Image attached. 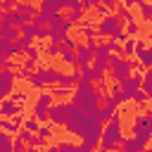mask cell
Returning <instances> with one entry per match:
<instances>
[{
  "label": "cell",
  "mask_w": 152,
  "mask_h": 152,
  "mask_svg": "<svg viewBox=\"0 0 152 152\" xmlns=\"http://www.w3.org/2000/svg\"><path fill=\"white\" fill-rule=\"evenodd\" d=\"M124 31H126V36L133 38V36L140 31V26H138V21H126V24H124Z\"/></svg>",
  "instance_id": "33"
},
{
  "label": "cell",
  "mask_w": 152,
  "mask_h": 152,
  "mask_svg": "<svg viewBox=\"0 0 152 152\" xmlns=\"http://www.w3.org/2000/svg\"><path fill=\"white\" fill-rule=\"evenodd\" d=\"M97 152H107V150H102V147H97Z\"/></svg>",
  "instance_id": "54"
},
{
  "label": "cell",
  "mask_w": 152,
  "mask_h": 152,
  "mask_svg": "<svg viewBox=\"0 0 152 152\" xmlns=\"http://www.w3.org/2000/svg\"><path fill=\"white\" fill-rule=\"evenodd\" d=\"M112 57V50H109V43H100L95 48V59H109Z\"/></svg>",
  "instance_id": "24"
},
{
  "label": "cell",
  "mask_w": 152,
  "mask_h": 152,
  "mask_svg": "<svg viewBox=\"0 0 152 152\" xmlns=\"http://www.w3.org/2000/svg\"><path fill=\"white\" fill-rule=\"evenodd\" d=\"M59 76H62V71H57V69L38 66V69L28 76V83L40 90V88H45V86H59Z\"/></svg>",
  "instance_id": "6"
},
{
  "label": "cell",
  "mask_w": 152,
  "mask_h": 152,
  "mask_svg": "<svg viewBox=\"0 0 152 152\" xmlns=\"http://www.w3.org/2000/svg\"><path fill=\"white\" fill-rule=\"evenodd\" d=\"M0 36L10 38V40H17L21 36V28H17V26H0Z\"/></svg>",
  "instance_id": "22"
},
{
  "label": "cell",
  "mask_w": 152,
  "mask_h": 152,
  "mask_svg": "<svg viewBox=\"0 0 152 152\" xmlns=\"http://www.w3.org/2000/svg\"><path fill=\"white\" fill-rule=\"evenodd\" d=\"M93 62H95V52H93L88 45H81V43H78V48H76V69L83 71V69L93 66Z\"/></svg>",
  "instance_id": "9"
},
{
  "label": "cell",
  "mask_w": 152,
  "mask_h": 152,
  "mask_svg": "<svg viewBox=\"0 0 152 152\" xmlns=\"http://www.w3.org/2000/svg\"><path fill=\"white\" fill-rule=\"evenodd\" d=\"M0 114H2V119L24 114V104H17L14 100H2V104H0Z\"/></svg>",
  "instance_id": "15"
},
{
  "label": "cell",
  "mask_w": 152,
  "mask_h": 152,
  "mask_svg": "<svg viewBox=\"0 0 152 152\" xmlns=\"http://www.w3.org/2000/svg\"><path fill=\"white\" fill-rule=\"evenodd\" d=\"M36 133H31V131H19V138L24 140V142H31V138H33Z\"/></svg>",
  "instance_id": "49"
},
{
  "label": "cell",
  "mask_w": 152,
  "mask_h": 152,
  "mask_svg": "<svg viewBox=\"0 0 152 152\" xmlns=\"http://www.w3.org/2000/svg\"><path fill=\"white\" fill-rule=\"evenodd\" d=\"M48 152H78V145H74V142H69V140H62V142L48 147Z\"/></svg>",
  "instance_id": "20"
},
{
  "label": "cell",
  "mask_w": 152,
  "mask_h": 152,
  "mask_svg": "<svg viewBox=\"0 0 152 152\" xmlns=\"http://www.w3.org/2000/svg\"><path fill=\"white\" fill-rule=\"evenodd\" d=\"M14 152H26V142H24L19 135L14 138Z\"/></svg>",
  "instance_id": "47"
},
{
  "label": "cell",
  "mask_w": 152,
  "mask_h": 152,
  "mask_svg": "<svg viewBox=\"0 0 152 152\" xmlns=\"http://www.w3.org/2000/svg\"><path fill=\"white\" fill-rule=\"evenodd\" d=\"M131 131H133V138H138L142 145H147L152 140V112L135 114L131 119Z\"/></svg>",
  "instance_id": "4"
},
{
  "label": "cell",
  "mask_w": 152,
  "mask_h": 152,
  "mask_svg": "<svg viewBox=\"0 0 152 152\" xmlns=\"http://www.w3.org/2000/svg\"><path fill=\"white\" fill-rule=\"evenodd\" d=\"M138 7H140V14H142V19L152 24V5H150L147 0H142V2L138 5Z\"/></svg>",
  "instance_id": "29"
},
{
  "label": "cell",
  "mask_w": 152,
  "mask_h": 152,
  "mask_svg": "<svg viewBox=\"0 0 152 152\" xmlns=\"http://www.w3.org/2000/svg\"><path fill=\"white\" fill-rule=\"evenodd\" d=\"M14 81H17V74L14 71H7V69L0 71V97L2 100H10L12 88H14Z\"/></svg>",
  "instance_id": "10"
},
{
  "label": "cell",
  "mask_w": 152,
  "mask_h": 152,
  "mask_svg": "<svg viewBox=\"0 0 152 152\" xmlns=\"http://www.w3.org/2000/svg\"><path fill=\"white\" fill-rule=\"evenodd\" d=\"M59 59H62L64 64H69V66H74V69H76V52H64Z\"/></svg>",
  "instance_id": "41"
},
{
  "label": "cell",
  "mask_w": 152,
  "mask_h": 152,
  "mask_svg": "<svg viewBox=\"0 0 152 152\" xmlns=\"http://www.w3.org/2000/svg\"><path fill=\"white\" fill-rule=\"evenodd\" d=\"M83 14H86V7H81V10H69L66 19H69L71 24H81V21H83Z\"/></svg>",
  "instance_id": "25"
},
{
  "label": "cell",
  "mask_w": 152,
  "mask_h": 152,
  "mask_svg": "<svg viewBox=\"0 0 152 152\" xmlns=\"http://www.w3.org/2000/svg\"><path fill=\"white\" fill-rule=\"evenodd\" d=\"M19 126H24V114H17L14 116V121H10V119H0V128L5 131V133H17L19 131Z\"/></svg>",
  "instance_id": "16"
},
{
  "label": "cell",
  "mask_w": 152,
  "mask_h": 152,
  "mask_svg": "<svg viewBox=\"0 0 152 152\" xmlns=\"http://www.w3.org/2000/svg\"><path fill=\"white\" fill-rule=\"evenodd\" d=\"M14 55V40L0 36V59H10Z\"/></svg>",
  "instance_id": "18"
},
{
  "label": "cell",
  "mask_w": 152,
  "mask_h": 152,
  "mask_svg": "<svg viewBox=\"0 0 152 152\" xmlns=\"http://www.w3.org/2000/svg\"><path fill=\"white\" fill-rule=\"evenodd\" d=\"M114 14H116L121 21H133V14H131V10H128V7H119Z\"/></svg>",
  "instance_id": "32"
},
{
  "label": "cell",
  "mask_w": 152,
  "mask_h": 152,
  "mask_svg": "<svg viewBox=\"0 0 152 152\" xmlns=\"http://www.w3.org/2000/svg\"><path fill=\"white\" fill-rule=\"evenodd\" d=\"M124 138H126V135H124V126H121V114H116L109 124H104L100 147H102V150H107V152H116V150H121Z\"/></svg>",
  "instance_id": "3"
},
{
  "label": "cell",
  "mask_w": 152,
  "mask_h": 152,
  "mask_svg": "<svg viewBox=\"0 0 152 152\" xmlns=\"http://www.w3.org/2000/svg\"><path fill=\"white\" fill-rule=\"evenodd\" d=\"M86 45H88V48H90V50H93V52H95V48H97V45H100V43H97V40H95V38H88V43H86Z\"/></svg>",
  "instance_id": "50"
},
{
  "label": "cell",
  "mask_w": 152,
  "mask_h": 152,
  "mask_svg": "<svg viewBox=\"0 0 152 152\" xmlns=\"http://www.w3.org/2000/svg\"><path fill=\"white\" fill-rule=\"evenodd\" d=\"M128 100H131V97H128V95L121 90V86H114L112 95H107V97L102 100V104H104V107H109V109H116L121 102H128Z\"/></svg>",
  "instance_id": "12"
},
{
  "label": "cell",
  "mask_w": 152,
  "mask_h": 152,
  "mask_svg": "<svg viewBox=\"0 0 152 152\" xmlns=\"http://www.w3.org/2000/svg\"><path fill=\"white\" fill-rule=\"evenodd\" d=\"M33 45V38H26V36H19L14 40V55H26V50Z\"/></svg>",
  "instance_id": "19"
},
{
  "label": "cell",
  "mask_w": 152,
  "mask_h": 152,
  "mask_svg": "<svg viewBox=\"0 0 152 152\" xmlns=\"http://www.w3.org/2000/svg\"><path fill=\"white\" fill-rule=\"evenodd\" d=\"M26 152H38V147H26Z\"/></svg>",
  "instance_id": "53"
},
{
  "label": "cell",
  "mask_w": 152,
  "mask_h": 152,
  "mask_svg": "<svg viewBox=\"0 0 152 152\" xmlns=\"http://www.w3.org/2000/svg\"><path fill=\"white\" fill-rule=\"evenodd\" d=\"M17 14H21V17H26L28 21H33L36 17H38V12H40V7L36 5V2H31V0H19L17 2V10H14Z\"/></svg>",
  "instance_id": "11"
},
{
  "label": "cell",
  "mask_w": 152,
  "mask_h": 152,
  "mask_svg": "<svg viewBox=\"0 0 152 152\" xmlns=\"http://www.w3.org/2000/svg\"><path fill=\"white\" fill-rule=\"evenodd\" d=\"M119 86H121V90L133 100V95L142 88V76H135V74H133V76H128V78H126L124 83H119Z\"/></svg>",
  "instance_id": "14"
},
{
  "label": "cell",
  "mask_w": 152,
  "mask_h": 152,
  "mask_svg": "<svg viewBox=\"0 0 152 152\" xmlns=\"http://www.w3.org/2000/svg\"><path fill=\"white\" fill-rule=\"evenodd\" d=\"M135 55H138V62H140L142 66L152 69V48H142V50H138Z\"/></svg>",
  "instance_id": "21"
},
{
  "label": "cell",
  "mask_w": 152,
  "mask_h": 152,
  "mask_svg": "<svg viewBox=\"0 0 152 152\" xmlns=\"http://www.w3.org/2000/svg\"><path fill=\"white\" fill-rule=\"evenodd\" d=\"M10 100H14L17 104H26V100H28V95H26V90H14V93L10 95Z\"/></svg>",
  "instance_id": "31"
},
{
  "label": "cell",
  "mask_w": 152,
  "mask_h": 152,
  "mask_svg": "<svg viewBox=\"0 0 152 152\" xmlns=\"http://www.w3.org/2000/svg\"><path fill=\"white\" fill-rule=\"evenodd\" d=\"M147 150V145H142L138 138H124V142H121V150L119 152H145Z\"/></svg>",
  "instance_id": "17"
},
{
  "label": "cell",
  "mask_w": 152,
  "mask_h": 152,
  "mask_svg": "<svg viewBox=\"0 0 152 152\" xmlns=\"http://www.w3.org/2000/svg\"><path fill=\"white\" fill-rule=\"evenodd\" d=\"M36 33H38V26L31 21V24H26L24 28H21V36H26V38H36Z\"/></svg>",
  "instance_id": "34"
},
{
  "label": "cell",
  "mask_w": 152,
  "mask_h": 152,
  "mask_svg": "<svg viewBox=\"0 0 152 152\" xmlns=\"http://www.w3.org/2000/svg\"><path fill=\"white\" fill-rule=\"evenodd\" d=\"M109 43V50H112V55H124V43H119V40H107Z\"/></svg>",
  "instance_id": "38"
},
{
  "label": "cell",
  "mask_w": 152,
  "mask_h": 152,
  "mask_svg": "<svg viewBox=\"0 0 152 152\" xmlns=\"http://www.w3.org/2000/svg\"><path fill=\"white\" fill-rule=\"evenodd\" d=\"M38 7H40V12H45V14H62V10H66V2L64 0H38Z\"/></svg>",
  "instance_id": "13"
},
{
  "label": "cell",
  "mask_w": 152,
  "mask_h": 152,
  "mask_svg": "<svg viewBox=\"0 0 152 152\" xmlns=\"http://www.w3.org/2000/svg\"><path fill=\"white\" fill-rule=\"evenodd\" d=\"M100 102H102V93L95 88V83L88 81V78H81L78 86H76V93L71 95V104L76 109L86 112V114H93L95 109L102 107Z\"/></svg>",
  "instance_id": "2"
},
{
  "label": "cell",
  "mask_w": 152,
  "mask_h": 152,
  "mask_svg": "<svg viewBox=\"0 0 152 152\" xmlns=\"http://www.w3.org/2000/svg\"><path fill=\"white\" fill-rule=\"evenodd\" d=\"M0 66H2V69H7V71H12V69H19V64H14L12 59H0Z\"/></svg>",
  "instance_id": "46"
},
{
  "label": "cell",
  "mask_w": 152,
  "mask_h": 152,
  "mask_svg": "<svg viewBox=\"0 0 152 152\" xmlns=\"http://www.w3.org/2000/svg\"><path fill=\"white\" fill-rule=\"evenodd\" d=\"M133 102H135V104H145V102H150V95H147V93L140 88V90L133 95Z\"/></svg>",
  "instance_id": "40"
},
{
  "label": "cell",
  "mask_w": 152,
  "mask_h": 152,
  "mask_svg": "<svg viewBox=\"0 0 152 152\" xmlns=\"http://www.w3.org/2000/svg\"><path fill=\"white\" fill-rule=\"evenodd\" d=\"M38 135H40V138H45V140H48V138H52V135H55V133H52V126H45V124H43V126H40V131H38Z\"/></svg>",
  "instance_id": "45"
},
{
  "label": "cell",
  "mask_w": 152,
  "mask_h": 152,
  "mask_svg": "<svg viewBox=\"0 0 152 152\" xmlns=\"http://www.w3.org/2000/svg\"><path fill=\"white\" fill-rule=\"evenodd\" d=\"M64 128H66L71 135L83 138V145H86V147L95 150V147H100L104 124H102L95 114H86V112H81V109L74 107V109H71V116H69V121H66Z\"/></svg>",
  "instance_id": "1"
},
{
  "label": "cell",
  "mask_w": 152,
  "mask_h": 152,
  "mask_svg": "<svg viewBox=\"0 0 152 152\" xmlns=\"http://www.w3.org/2000/svg\"><path fill=\"white\" fill-rule=\"evenodd\" d=\"M142 90L150 95V100H152V69H147L145 74H142Z\"/></svg>",
  "instance_id": "27"
},
{
  "label": "cell",
  "mask_w": 152,
  "mask_h": 152,
  "mask_svg": "<svg viewBox=\"0 0 152 152\" xmlns=\"http://www.w3.org/2000/svg\"><path fill=\"white\" fill-rule=\"evenodd\" d=\"M135 48H138V40H135V38H128V40L124 43V55H133Z\"/></svg>",
  "instance_id": "39"
},
{
  "label": "cell",
  "mask_w": 152,
  "mask_h": 152,
  "mask_svg": "<svg viewBox=\"0 0 152 152\" xmlns=\"http://www.w3.org/2000/svg\"><path fill=\"white\" fill-rule=\"evenodd\" d=\"M40 50H43L40 45H38V48H36V45H31V48L26 50V59H36V62H38V55H40Z\"/></svg>",
  "instance_id": "42"
},
{
  "label": "cell",
  "mask_w": 152,
  "mask_h": 152,
  "mask_svg": "<svg viewBox=\"0 0 152 152\" xmlns=\"http://www.w3.org/2000/svg\"><path fill=\"white\" fill-rule=\"evenodd\" d=\"M19 66H21L24 71H28V74H33V71L38 69V62H36V59H24V62H19Z\"/></svg>",
  "instance_id": "35"
},
{
  "label": "cell",
  "mask_w": 152,
  "mask_h": 152,
  "mask_svg": "<svg viewBox=\"0 0 152 152\" xmlns=\"http://www.w3.org/2000/svg\"><path fill=\"white\" fill-rule=\"evenodd\" d=\"M40 126H43V124H40L36 116H31V119H26V121H24V131H31V133H38V131H40Z\"/></svg>",
  "instance_id": "28"
},
{
  "label": "cell",
  "mask_w": 152,
  "mask_h": 152,
  "mask_svg": "<svg viewBox=\"0 0 152 152\" xmlns=\"http://www.w3.org/2000/svg\"><path fill=\"white\" fill-rule=\"evenodd\" d=\"M64 2H66V10H81L83 7L81 0H64Z\"/></svg>",
  "instance_id": "48"
},
{
  "label": "cell",
  "mask_w": 152,
  "mask_h": 152,
  "mask_svg": "<svg viewBox=\"0 0 152 152\" xmlns=\"http://www.w3.org/2000/svg\"><path fill=\"white\" fill-rule=\"evenodd\" d=\"M52 95H57V97H71V88H64V86H55V90H52Z\"/></svg>",
  "instance_id": "43"
},
{
  "label": "cell",
  "mask_w": 152,
  "mask_h": 152,
  "mask_svg": "<svg viewBox=\"0 0 152 152\" xmlns=\"http://www.w3.org/2000/svg\"><path fill=\"white\" fill-rule=\"evenodd\" d=\"M45 52H48V57H62L64 55V45L62 43H50Z\"/></svg>",
  "instance_id": "26"
},
{
  "label": "cell",
  "mask_w": 152,
  "mask_h": 152,
  "mask_svg": "<svg viewBox=\"0 0 152 152\" xmlns=\"http://www.w3.org/2000/svg\"><path fill=\"white\" fill-rule=\"evenodd\" d=\"M50 21H52V14H45V12H38V17L33 19L36 26H50Z\"/></svg>",
  "instance_id": "30"
},
{
  "label": "cell",
  "mask_w": 152,
  "mask_h": 152,
  "mask_svg": "<svg viewBox=\"0 0 152 152\" xmlns=\"http://www.w3.org/2000/svg\"><path fill=\"white\" fill-rule=\"evenodd\" d=\"M135 66H138L135 62L124 59V57H119V55H112V57H109V76H112L116 83H124L128 76H133L131 71H133Z\"/></svg>",
  "instance_id": "5"
},
{
  "label": "cell",
  "mask_w": 152,
  "mask_h": 152,
  "mask_svg": "<svg viewBox=\"0 0 152 152\" xmlns=\"http://www.w3.org/2000/svg\"><path fill=\"white\" fill-rule=\"evenodd\" d=\"M140 2H142V0H124V7H128V10H131L133 5H140Z\"/></svg>",
  "instance_id": "51"
},
{
  "label": "cell",
  "mask_w": 152,
  "mask_h": 152,
  "mask_svg": "<svg viewBox=\"0 0 152 152\" xmlns=\"http://www.w3.org/2000/svg\"><path fill=\"white\" fill-rule=\"evenodd\" d=\"M95 14H97L100 19H104V17L114 14V10H112V7H107V5H97V7H95Z\"/></svg>",
  "instance_id": "36"
},
{
  "label": "cell",
  "mask_w": 152,
  "mask_h": 152,
  "mask_svg": "<svg viewBox=\"0 0 152 152\" xmlns=\"http://www.w3.org/2000/svg\"><path fill=\"white\" fill-rule=\"evenodd\" d=\"M150 43H152V33H150Z\"/></svg>",
  "instance_id": "55"
},
{
  "label": "cell",
  "mask_w": 152,
  "mask_h": 152,
  "mask_svg": "<svg viewBox=\"0 0 152 152\" xmlns=\"http://www.w3.org/2000/svg\"><path fill=\"white\" fill-rule=\"evenodd\" d=\"M28 147H38V150H43V147H45V138L33 135V138H31V142H28Z\"/></svg>",
  "instance_id": "44"
},
{
  "label": "cell",
  "mask_w": 152,
  "mask_h": 152,
  "mask_svg": "<svg viewBox=\"0 0 152 152\" xmlns=\"http://www.w3.org/2000/svg\"><path fill=\"white\" fill-rule=\"evenodd\" d=\"M71 109H74L71 102H57V104H52V109H50V121H52L55 126H66V121H69V116H71Z\"/></svg>",
  "instance_id": "8"
},
{
  "label": "cell",
  "mask_w": 152,
  "mask_h": 152,
  "mask_svg": "<svg viewBox=\"0 0 152 152\" xmlns=\"http://www.w3.org/2000/svg\"><path fill=\"white\" fill-rule=\"evenodd\" d=\"M62 45H64V52H76V48H78V43L69 36V38H64L62 40Z\"/></svg>",
  "instance_id": "37"
},
{
  "label": "cell",
  "mask_w": 152,
  "mask_h": 152,
  "mask_svg": "<svg viewBox=\"0 0 152 152\" xmlns=\"http://www.w3.org/2000/svg\"><path fill=\"white\" fill-rule=\"evenodd\" d=\"M52 104H55V95H52V93H40L38 100H36V104H33V116H36L40 124L50 121V109H52Z\"/></svg>",
  "instance_id": "7"
},
{
  "label": "cell",
  "mask_w": 152,
  "mask_h": 152,
  "mask_svg": "<svg viewBox=\"0 0 152 152\" xmlns=\"http://www.w3.org/2000/svg\"><path fill=\"white\" fill-rule=\"evenodd\" d=\"M0 152H14V140L10 133H0Z\"/></svg>",
  "instance_id": "23"
},
{
  "label": "cell",
  "mask_w": 152,
  "mask_h": 152,
  "mask_svg": "<svg viewBox=\"0 0 152 152\" xmlns=\"http://www.w3.org/2000/svg\"><path fill=\"white\" fill-rule=\"evenodd\" d=\"M78 152H93L90 147H86V145H78Z\"/></svg>",
  "instance_id": "52"
}]
</instances>
